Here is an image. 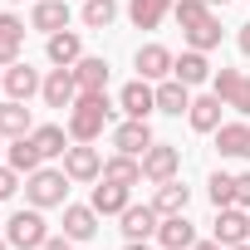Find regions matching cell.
I'll return each mask as SVG.
<instances>
[{
    "label": "cell",
    "mask_w": 250,
    "mask_h": 250,
    "mask_svg": "<svg viewBox=\"0 0 250 250\" xmlns=\"http://www.w3.org/2000/svg\"><path fill=\"white\" fill-rule=\"evenodd\" d=\"M172 15H177V25H182V35H187V44L191 49H216L221 44V20L211 15V5L206 0H177L172 5Z\"/></svg>",
    "instance_id": "cell-1"
},
{
    "label": "cell",
    "mask_w": 250,
    "mask_h": 250,
    "mask_svg": "<svg viewBox=\"0 0 250 250\" xmlns=\"http://www.w3.org/2000/svg\"><path fill=\"white\" fill-rule=\"evenodd\" d=\"M108 113H113V103H108L103 88H98V93H79L74 108H69V138H74V143H93V138L108 128Z\"/></svg>",
    "instance_id": "cell-2"
},
{
    "label": "cell",
    "mask_w": 250,
    "mask_h": 250,
    "mask_svg": "<svg viewBox=\"0 0 250 250\" xmlns=\"http://www.w3.org/2000/svg\"><path fill=\"white\" fill-rule=\"evenodd\" d=\"M64 196H69V172L64 167H40V172L25 177V201L30 206L49 211V206H64Z\"/></svg>",
    "instance_id": "cell-3"
},
{
    "label": "cell",
    "mask_w": 250,
    "mask_h": 250,
    "mask_svg": "<svg viewBox=\"0 0 250 250\" xmlns=\"http://www.w3.org/2000/svg\"><path fill=\"white\" fill-rule=\"evenodd\" d=\"M5 240H10L15 250H44V240H49V221H44V211H40V206L15 211V216L5 221Z\"/></svg>",
    "instance_id": "cell-4"
},
{
    "label": "cell",
    "mask_w": 250,
    "mask_h": 250,
    "mask_svg": "<svg viewBox=\"0 0 250 250\" xmlns=\"http://www.w3.org/2000/svg\"><path fill=\"white\" fill-rule=\"evenodd\" d=\"M211 93L226 103V108H235L240 118H250V74H240V69H216L211 74Z\"/></svg>",
    "instance_id": "cell-5"
},
{
    "label": "cell",
    "mask_w": 250,
    "mask_h": 250,
    "mask_svg": "<svg viewBox=\"0 0 250 250\" xmlns=\"http://www.w3.org/2000/svg\"><path fill=\"white\" fill-rule=\"evenodd\" d=\"M177 172H182V152H177L172 143H152V147L143 152V182L162 187V182H172Z\"/></svg>",
    "instance_id": "cell-6"
},
{
    "label": "cell",
    "mask_w": 250,
    "mask_h": 250,
    "mask_svg": "<svg viewBox=\"0 0 250 250\" xmlns=\"http://www.w3.org/2000/svg\"><path fill=\"white\" fill-rule=\"evenodd\" d=\"M118 108L128 113V118H152V113H157V88H152L147 79L123 83V88H118Z\"/></svg>",
    "instance_id": "cell-7"
},
{
    "label": "cell",
    "mask_w": 250,
    "mask_h": 250,
    "mask_svg": "<svg viewBox=\"0 0 250 250\" xmlns=\"http://www.w3.org/2000/svg\"><path fill=\"white\" fill-rule=\"evenodd\" d=\"M152 143H157V138H152V128H147V118H128V123H118V128H113V147L128 152V157H143Z\"/></svg>",
    "instance_id": "cell-8"
},
{
    "label": "cell",
    "mask_w": 250,
    "mask_h": 250,
    "mask_svg": "<svg viewBox=\"0 0 250 250\" xmlns=\"http://www.w3.org/2000/svg\"><path fill=\"white\" fill-rule=\"evenodd\" d=\"M133 64H138V79H147V83H162V79H172V64H177V54H172L167 44H143Z\"/></svg>",
    "instance_id": "cell-9"
},
{
    "label": "cell",
    "mask_w": 250,
    "mask_h": 250,
    "mask_svg": "<svg viewBox=\"0 0 250 250\" xmlns=\"http://www.w3.org/2000/svg\"><path fill=\"white\" fill-rule=\"evenodd\" d=\"M64 172H69V182H98V177H103V157H98V147L74 143V147L64 152Z\"/></svg>",
    "instance_id": "cell-10"
},
{
    "label": "cell",
    "mask_w": 250,
    "mask_h": 250,
    "mask_svg": "<svg viewBox=\"0 0 250 250\" xmlns=\"http://www.w3.org/2000/svg\"><path fill=\"white\" fill-rule=\"evenodd\" d=\"M98 216H123L133 206V187H118V182H108V177H98V187H93V201H88Z\"/></svg>",
    "instance_id": "cell-11"
},
{
    "label": "cell",
    "mask_w": 250,
    "mask_h": 250,
    "mask_svg": "<svg viewBox=\"0 0 250 250\" xmlns=\"http://www.w3.org/2000/svg\"><path fill=\"white\" fill-rule=\"evenodd\" d=\"M216 240H221V245H245V240H250V216H245V206H221V211H216Z\"/></svg>",
    "instance_id": "cell-12"
},
{
    "label": "cell",
    "mask_w": 250,
    "mask_h": 250,
    "mask_svg": "<svg viewBox=\"0 0 250 250\" xmlns=\"http://www.w3.org/2000/svg\"><path fill=\"white\" fill-rule=\"evenodd\" d=\"M0 79H5V93H10V98H20V103H30V98L44 88V79H40V74H35L25 59H15V64H10L5 74H0Z\"/></svg>",
    "instance_id": "cell-13"
},
{
    "label": "cell",
    "mask_w": 250,
    "mask_h": 250,
    "mask_svg": "<svg viewBox=\"0 0 250 250\" xmlns=\"http://www.w3.org/2000/svg\"><path fill=\"white\" fill-rule=\"evenodd\" d=\"M157 240H162V250H191V245H196V226L187 221V211H177V216H162V226H157Z\"/></svg>",
    "instance_id": "cell-14"
},
{
    "label": "cell",
    "mask_w": 250,
    "mask_h": 250,
    "mask_svg": "<svg viewBox=\"0 0 250 250\" xmlns=\"http://www.w3.org/2000/svg\"><path fill=\"white\" fill-rule=\"evenodd\" d=\"M44 103L49 108H74V98H79V79H74V69H54L49 79H44Z\"/></svg>",
    "instance_id": "cell-15"
},
{
    "label": "cell",
    "mask_w": 250,
    "mask_h": 250,
    "mask_svg": "<svg viewBox=\"0 0 250 250\" xmlns=\"http://www.w3.org/2000/svg\"><path fill=\"white\" fill-rule=\"evenodd\" d=\"M118 221H123V235H128V240H147V235H157V226H162L157 206H128Z\"/></svg>",
    "instance_id": "cell-16"
},
{
    "label": "cell",
    "mask_w": 250,
    "mask_h": 250,
    "mask_svg": "<svg viewBox=\"0 0 250 250\" xmlns=\"http://www.w3.org/2000/svg\"><path fill=\"white\" fill-rule=\"evenodd\" d=\"M83 59V40H79V30H59V35H49V64L54 69H74Z\"/></svg>",
    "instance_id": "cell-17"
},
{
    "label": "cell",
    "mask_w": 250,
    "mask_h": 250,
    "mask_svg": "<svg viewBox=\"0 0 250 250\" xmlns=\"http://www.w3.org/2000/svg\"><path fill=\"white\" fill-rule=\"evenodd\" d=\"M64 235H69L74 245L93 240V235H98V211H93V206H64Z\"/></svg>",
    "instance_id": "cell-18"
},
{
    "label": "cell",
    "mask_w": 250,
    "mask_h": 250,
    "mask_svg": "<svg viewBox=\"0 0 250 250\" xmlns=\"http://www.w3.org/2000/svg\"><path fill=\"white\" fill-rule=\"evenodd\" d=\"M25 133H35L30 108L20 98H5V103H0V138H25Z\"/></svg>",
    "instance_id": "cell-19"
},
{
    "label": "cell",
    "mask_w": 250,
    "mask_h": 250,
    "mask_svg": "<svg viewBox=\"0 0 250 250\" xmlns=\"http://www.w3.org/2000/svg\"><path fill=\"white\" fill-rule=\"evenodd\" d=\"M211 74H216V69H211V59H206L201 49H187V54H182V59L172 64V79H182L187 88H196V83H206Z\"/></svg>",
    "instance_id": "cell-20"
},
{
    "label": "cell",
    "mask_w": 250,
    "mask_h": 250,
    "mask_svg": "<svg viewBox=\"0 0 250 250\" xmlns=\"http://www.w3.org/2000/svg\"><path fill=\"white\" fill-rule=\"evenodd\" d=\"M221 108H226V103H221L216 93H201V98H191L187 118H191L196 133H216V128H221Z\"/></svg>",
    "instance_id": "cell-21"
},
{
    "label": "cell",
    "mask_w": 250,
    "mask_h": 250,
    "mask_svg": "<svg viewBox=\"0 0 250 250\" xmlns=\"http://www.w3.org/2000/svg\"><path fill=\"white\" fill-rule=\"evenodd\" d=\"M216 152L221 157H245L250 152V123H221L216 128Z\"/></svg>",
    "instance_id": "cell-22"
},
{
    "label": "cell",
    "mask_w": 250,
    "mask_h": 250,
    "mask_svg": "<svg viewBox=\"0 0 250 250\" xmlns=\"http://www.w3.org/2000/svg\"><path fill=\"white\" fill-rule=\"evenodd\" d=\"M30 25L44 30V35H59V30H69V5L64 0H40V5L30 10Z\"/></svg>",
    "instance_id": "cell-23"
},
{
    "label": "cell",
    "mask_w": 250,
    "mask_h": 250,
    "mask_svg": "<svg viewBox=\"0 0 250 250\" xmlns=\"http://www.w3.org/2000/svg\"><path fill=\"white\" fill-rule=\"evenodd\" d=\"M187 108H191V88H187L182 79H162V83H157V113L182 118Z\"/></svg>",
    "instance_id": "cell-24"
},
{
    "label": "cell",
    "mask_w": 250,
    "mask_h": 250,
    "mask_svg": "<svg viewBox=\"0 0 250 250\" xmlns=\"http://www.w3.org/2000/svg\"><path fill=\"white\" fill-rule=\"evenodd\" d=\"M5 157H10V167H15L20 177H30V172H40V167H44V152L35 147V138H30V133H25V138H10V152H5Z\"/></svg>",
    "instance_id": "cell-25"
},
{
    "label": "cell",
    "mask_w": 250,
    "mask_h": 250,
    "mask_svg": "<svg viewBox=\"0 0 250 250\" xmlns=\"http://www.w3.org/2000/svg\"><path fill=\"white\" fill-rule=\"evenodd\" d=\"M74 79H79V93H98V88H108V59L83 54V59L74 64Z\"/></svg>",
    "instance_id": "cell-26"
},
{
    "label": "cell",
    "mask_w": 250,
    "mask_h": 250,
    "mask_svg": "<svg viewBox=\"0 0 250 250\" xmlns=\"http://www.w3.org/2000/svg\"><path fill=\"white\" fill-rule=\"evenodd\" d=\"M167 10H172V0H128V20L138 30H157L167 20Z\"/></svg>",
    "instance_id": "cell-27"
},
{
    "label": "cell",
    "mask_w": 250,
    "mask_h": 250,
    "mask_svg": "<svg viewBox=\"0 0 250 250\" xmlns=\"http://www.w3.org/2000/svg\"><path fill=\"white\" fill-rule=\"evenodd\" d=\"M103 177H108V182H118V187H138V182H143V157L118 152V157H108V162H103Z\"/></svg>",
    "instance_id": "cell-28"
},
{
    "label": "cell",
    "mask_w": 250,
    "mask_h": 250,
    "mask_svg": "<svg viewBox=\"0 0 250 250\" xmlns=\"http://www.w3.org/2000/svg\"><path fill=\"white\" fill-rule=\"evenodd\" d=\"M187 201H191V187H182L177 177H172V182H162V187H157V196H152L157 216H177V211H187Z\"/></svg>",
    "instance_id": "cell-29"
},
{
    "label": "cell",
    "mask_w": 250,
    "mask_h": 250,
    "mask_svg": "<svg viewBox=\"0 0 250 250\" xmlns=\"http://www.w3.org/2000/svg\"><path fill=\"white\" fill-rule=\"evenodd\" d=\"M30 138H35V147H40L44 157H64V152H69V133L59 128V123H44V128H35Z\"/></svg>",
    "instance_id": "cell-30"
},
{
    "label": "cell",
    "mask_w": 250,
    "mask_h": 250,
    "mask_svg": "<svg viewBox=\"0 0 250 250\" xmlns=\"http://www.w3.org/2000/svg\"><path fill=\"white\" fill-rule=\"evenodd\" d=\"M206 196H211V206H216V211H221V206H235V177H230V172H211Z\"/></svg>",
    "instance_id": "cell-31"
},
{
    "label": "cell",
    "mask_w": 250,
    "mask_h": 250,
    "mask_svg": "<svg viewBox=\"0 0 250 250\" xmlns=\"http://www.w3.org/2000/svg\"><path fill=\"white\" fill-rule=\"evenodd\" d=\"M118 20V0H88V5H83V25L88 30H108Z\"/></svg>",
    "instance_id": "cell-32"
},
{
    "label": "cell",
    "mask_w": 250,
    "mask_h": 250,
    "mask_svg": "<svg viewBox=\"0 0 250 250\" xmlns=\"http://www.w3.org/2000/svg\"><path fill=\"white\" fill-rule=\"evenodd\" d=\"M15 191H20V172H15V167L5 162V167H0V201H10Z\"/></svg>",
    "instance_id": "cell-33"
},
{
    "label": "cell",
    "mask_w": 250,
    "mask_h": 250,
    "mask_svg": "<svg viewBox=\"0 0 250 250\" xmlns=\"http://www.w3.org/2000/svg\"><path fill=\"white\" fill-rule=\"evenodd\" d=\"M20 44H25V40H15V35H0V69H10V64L20 59Z\"/></svg>",
    "instance_id": "cell-34"
},
{
    "label": "cell",
    "mask_w": 250,
    "mask_h": 250,
    "mask_svg": "<svg viewBox=\"0 0 250 250\" xmlns=\"http://www.w3.org/2000/svg\"><path fill=\"white\" fill-rule=\"evenodd\" d=\"M0 35H15V40H25V20H20V15H0Z\"/></svg>",
    "instance_id": "cell-35"
},
{
    "label": "cell",
    "mask_w": 250,
    "mask_h": 250,
    "mask_svg": "<svg viewBox=\"0 0 250 250\" xmlns=\"http://www.w3.org/2000/svg\"><path fill=\"white\" fill-rule=\"evenodd\" d=\"M235 206H245V211H250V172H240V177H235Z\"/></svg>",
    "instance_id": "cell-36"
},
{
    "label": "cell",
    "mask_w": 250,
    "mask_h": 250,
    "mask_svg": "<svg viewBox=\"0 0 250 250\" xmlns=\"http://www.w3.org/2000/svg\"><path fill=\"white\" fill-rule=\"evenodd\" d=\"M44 250H74V240H69V235H49V240H44Z\"/></svg>",
    "instance_id": "cell-37"
},
{
    "label": "cell",
    "mask_w": 250,
    "mask_h": 250,
    "mask_svg": "<svg viewBox=\"0 0 250 250\" xmlns=\"http://www.w3.org/2000/svg\"><path fill=\"white\" fill-rule=\"evenodd\" d=\"M240 54H250V20L240 25Z\"/></svg>",
    "instance_id": "cell-38"
},
{
    "label": "cell",
    "mask_w": 250,
    "mask_h": 250,
    "mask_svg": "<svg viewBox=\"0 0 250 250\" xmlns=\"http://www.w3.org/2000/svg\"><path fill=\"white\" fill-rule=\"evenodd\" d=\"M191 250H226V245H221V240H196Z\"/></svg>",
    "instance_id": "cell-39"
},
{
    "label": "cell",
    "mask_w": 250,
    "mask_h": 250,
    "mask_svg": "<svg viewBox=\"0 0 250 250\" xmlns=\"http://www.w3.org/2000/svg\"><path fill=\"white\" fill-rule=\"evenodd\" d=\"M123 250H152L147 240H128V245H123Z\"/></svg>",
    "instance_id": "cell-40"
},
{
    "label": "cell",
    "mask_w": 250,
    "mask_h": 250,
    "mask_svg": "<svg viewBox=\"0 0 250 250\" xmlns=\"http://www.w3.org/2000/svg\"><path fill=\"white\" fill-rule=\"evenodd\" d=\"M226 250H250V240H245V245H226Z\"/></svg>",
    "instance_id": "cell-41"
},
{
    "label": "cell",
    "mask_w": 250,
    "mask_h": 250,
    "mask_svg": "<svg viewBox=\"0 0 250 250\" xmlns=\"http://www.w3.org/2000/svg\"><path fill=\"white\" fill-rule=\"evenodd\" d=\"M0 250H15V245H10V240H0Z\"/></svg>",
    "instance_id": "cell-42"
},
{
    "label": "cell",
    "mask_w": 250,
    "mask_h": 250,
    "mask_svg": "<svg viewBox=\"0 0 250 250\" xmlns=\"http://www.w3.org/2000/svg\"><path fill=\"white\" fill-rule=\"evenodd\" d=\"M206 5H226V0H206Z\"/></svg>",
    "instance_id": "cell-43"
},
{
    "label": "cell",
    "mask_w": 250,
    "mask_h": 250,
    "mask_svg": "<svg viewBox=\"0 0 250 250\" xmlns=\"http://www.w3.org/2000/svg\"><path fill=\"white\" fill-rule=\"evenodd\" d=\"M74 250H83V245H74Z\"/></svg>",
    "instance_id": "cell-44"
},
{
    "label": "cell",
    "mask_w": 250,
    "mask_h": 250,
    "mask_svg": "<svg viewBox=\"0 0 250 250\" xmlns=\"http://www.w3.org/2000/svg\"><path fill=\"white\" fill-rule=\"evenodd\" d=\"M0 83H5V79H0Z\"/></svg>",
    "instance_id": "cell-45"
},
{
    "label": "cell",
    "mask_w": 250,
    "mask_h": 250,
    "mask_svg": "<svg viewBox=\"0 0 250 250\" xmlns=\"http://www.w3.org/2000/svg\"><path fill=\"white\" fill-rule=\"evenodd\" d=\"M0 143H5V138H0Z\"/></svg>",
    "instance_id": "cell-46"
},
{
    "label": "cell",
    "mask_w": 250,
    "mask_h": 250,
    "mask_svg": "<svg viewBox=\"0 0 250 250\" xmlns=\"http://www.w3.org/2000/svg\"><path fill=\"white\" fill-rule=\"evenodd\" d=\"M245 157H250V152H245Z\"/></svg>",
    "instance_id": "cell-47"
}]
</instances>
